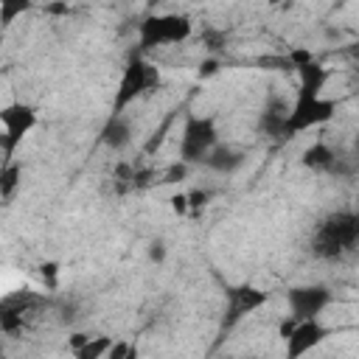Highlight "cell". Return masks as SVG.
<instances>
[{
    "label": "cell",
    "mask_w": 359,
    "mask_h": 359,
    "mask_svg": "<svg viewBox=\"0 0 359 359\" xmlns=\"http://www.w3.org/2000/svg\"><path fill=\"white\" fill-rule=\"evenodd\" d=\"M98 140L112 151H121L123 146H129L132 143V121H129V115H112L109 112V118L104 121V126L98 132Z\"/></svg>",
    "instance_id": "11"
},
{
    "label": "cell",
    "mask_w": 359,
    "mask_h": 359,
    "mask_svg": "<svg viewBox=\"0 0 359 359\" xmlns=\"http://www.w3.org/2000/svg\"><path fill=\"white\" fill-rule=\"evenodd\" d=\"M45 11H50V14H67V6H48Z\"/></svg>",
    "instance_id": "29"
},
{
    "label": "cell",
    "mask_w": 359,
    "mask_h": 359,
    "mask_svg": "<svg viewBox=\"0 0 359 359\" xmlns=\"http://www.w3.org/2000/svg\"><path fill=\"white\" fill-rule=\"evenodd\" d=\"M241 163H244V151H238L233 146H216L202 165H208L216 174H233L236 168H241Z\"/></svg>",
    "instance_id": "15"
},
{
    "label": "cell",
    "mask_w": 359,
    "mask_h": 359,
    "mask_svg": "<svg viewBox=\"0 0 359 359\" xmlns=\"http://www.w3.org/2000/svg\"><path fill=\"white\" fill-rule=\"evenodd\" d=\"M90 339H93V337H90V334H84V331H76V334H73V337H70V348H73V353H76V351H79V348H84V345H87V342H90Z\"/></svg>",
    "instance_id": "27"
},
{
    "label": "cell",
    "mask_w": 359,
    "mask_h": 359,
    "mask_svg": "<svg viewBox=\"0 0 359 359\" xmlns=\"http://www.w3.org/2000/svg\"><path fill=\"white\" fill-rule=\"evenodd\" d=\"M286 115H289L286 101L272 98V101L264 107L261 118H258V129H261V135H266V137H272V140H280V143H283V126H286Z\"/></svg>",
    "instance_id": "12"
},
{
    "label": "cell",
    "mask_w": 359,
    "mask_h": 359,
    "mask_svg": "<svg viewBox=\"0 0 359 359\" xmlns=\"http://www.w3.org/2000/svg\"><path fill=\"white\" fill-rule=\"evenodd\" d=\"M126 359H137V345L129 348V356H126Z\"/></svg>",
    "instance_id": "30"
},
{
    "label": "cell",
    "mask_w": 359,
    "mask_h": 359,
    "mask_svg": "<svg viewBox=\"0 0 359 359\" xmlns=\"http://www.w3.org/2000/svg\"><path fill=\"white\" fill-rule=\"evenodd\" d=\"M356 154H359V135H356Z\"/></svg>",
    "instance_id": "32"
},
{
    "label": "cell",
    "mask_w": 359,
    "mask_h": 359,
    "mask_svg": "<svg viewBox=\"0 0 359 359\" xmlns=\"http://www.w3.org/2000/svg\"><path fill=\"white\" fill-rule=\"evenodd\" d=\"M331 337V328L328 325H323L320 320H306V323H297L294 325V331L283 339L286 342V359H300V356H306L311 348H317V345H323L325 339Z\"/></svg>",
    "instance_id": "10"
},
{
    "label": "cell",
    "mask_w": 359,
    "mask_h": 359,
    "mask_svg": "<svg viewBox=\"0 0 359 359\" xmlns=\"http://www.w3.org/2000/svg\"><path fill=\"white\" fill-rule=\"evenodd\" d=\"M328 81V70L314 59L303 67H297V93H309V95H320L323 87Z\"/></svg>",
    "instance_id": "14"
},
{
    "label": "cell",
    "mask_w": 359,
    "mask_h": 359,
    "mask_svg": "<svg viewBox=\"0 0 359 359\" xmlns=\"http://www.w3.org/2000/svg\"><path fill=\"white\" fill-rule=\"evenodd\" d=\"M309 252L317 261H342L359 252V208H339L325 213L311 230Z\"/></svg>",
    "instance_id": "1"
},
{
    "label": "cell",
    "mask_w": 359,
    "mask_h": 359,
    "mask_svg": "<svg viewBox=\"0 0 359 359\" xmlns=\"http://www.w3.org/2000/svg\"><path fill=\"white\" fill-rule=\"evenodd\" d=\"M185 177H188V165L185 163H174L165 171H160V185H171V182H180Z\"/></svg>",
    "instance_id": "19"
},
{
    "label": "cell",
    "mask_w": 359,
    "mask_h": 359,
    "mask_svg": "<svg viewBox=\"0 0 359 359\" xmlns=\"http://www.w3.org/2000/svg\"><path fill=\"white\" fill-rule=\"evenodd\" d=\"M129 348H132V342L118 339V342H112V348H109L107 359H126V356H129Z\"/></svg>",
    "instance_id": "24"
},
{
    "label": "cell",
    "mask_w": 359,
    "mask_h": 359,
    "mask_svg": "<svg viewBox=\"0 0 359 359\" xmlns=\"http://www.w3.org/2000/svg\"><path fill=\"white\" fill-rule=\"evenodd\" d=\"M300 163H303L309 171H314V174H331V168H334V163H337V151H334L328 143L317 140V143H311V146L300 154Z\"/></svg>",
    "instance_id": "13"
},
{
    "label": "cell",
    "mask_w": 359,
    "mask_h": 359,
    "mask_svg": "<svg viewBox=\"0 0 359 359\" xmlns=\"http://www.w3.org/2000/svg\"><path fill=\"white\" fill-rule=\"evenodd\" d=\"M28 8V3H8V0H3L0 3V14H3V22L8 25L11 20H14V14H20V11H25Z\"/></svg>",
    "instance_id": "21"
},
{
    "label": "cell",
    "mask_w": 359,
    "mask_h": 359,
    "mask_svg": "<svg viewBox=\"0 0 359 359\" xmlns=\"http://www.w3.org/2000/svg\"><path fill=\"white\" fill-rule=\"evenodd\" d=\"M168 202H171V210H174L177 216H188V213H191V205H188V194H174Z\"/></svg>",
    "instance_id": "23"
},
{
    "label": "cell",
    "mask_w": 359,
    "mask_h": 359,
    "mask_svg": "<svg viewBox=\"0 0 359 359\" xmlns=\"http://www.w3.org/2000/svg\"><path fill=\"white\" fill-rule=\"evenodd\" d=\"M269 300V294L252 283H238V286H227L224 289V317H222V337L227 331H233L247 314H252L255 309H261Z\"/></svg>",
    "instance_id": "7"
},
{
    "label": "cell",
    "mask_w": 359,
    "mask_h": 359,
    "mask_svg": "<svg viewBox=\"0 0 359 359\" xmlns=\"http://www.w3.org/2000/svg\"><path fill=\"white\" fill-rule=\"evenodd\" d=\"M0 121H3V137H0V149H3V163L14 160V149L22 143V137L36 126V109L31 104L14 101L6 104L0 109Z\"/></svg>",
    "instance_id": "6"
},
{
    "label": "cell",
    "mask_w": 359,
    "mask_h": 359,
    "mask_svg": "<svg viewBox=\"0 0 359 359\" xmlns=\"http://www.w3.org/2000/svg\"><path fill=\"white\" fill-rule=\"evenodd\" d=\"M194 34V22L185 14H149L137 25L140 50H151L160 45H180Z\"/></svg>",
    "instance_id": "3"
},
{
    "label": "cell",
    "mask_w": 359,
    "mask_h": 359,
    "mask_svg": "<svg viewBox=\"0 0 359 359\" xmlns=\"http://www.w3.org/2000/svg\"><path fill=\"white\" fill-rule=\"evenodd\" d=\"M163 84L160 79V70L146 62L143 56H132L121 73V81H118V90H115V98H112V115H126V107L135 104L140 95L157 90Z\"/></svg>",
    "instance_id": "2"
},
{
    "label": "cell",
    "mask_w": 359,
    "mask_h": 359,
    "mask_svg": "<svg viewBox=\"0 0 359 359\" xmlns=\"http://www.w3.org/2000/svg\"><path fill=\"white\" fill-rule=\"evenodd\" d=\"M337 112V101L323 98V95H309V93H297L294 104L289 107L286 115V126H283V140L297 137L300 132L311 129V126H323L334 118Z\"/></svg>",
    "instance_id": "5"
},
{
    "label": "cell",
    "mask_w": 359,
    "mask_h": 359,
    "mask_svg": "<svg viewBox=\"0 0 359 359\" xmlns=\"http://www.w3.org/2000/svg\"><path fill=\"white\" fill-rule=\"evenodd\" d=\"M20 177H22V165L20 163L8 160V163L0 165V196H3V202H11L14 191L20 188Z\"/></svg>",
    "instance_id": "16"
},
{
    "label": "cell",
    "mask_w": 359,
    "mask_h": 359,
    "mask_svg": "<svg viewBox=\"0 0 359 359\" xmlns=\"http://www.w3.org/2000/svg\"><path fill=\"white\" fill-rule=\"evenodd\" d=\"M286 303H289V317L306 323V320H317V314L331 303V292L323 283H300L286 292Z\"/></svg>",
    "instance_id": "8"
},
{
    "label": "cell",
    "mask_w": 359,
    "mask_h": 359,
    "mask_svg": "<svg viewBox=\"0 0 359 359\" xmlns=\"http://www.w3.org/2000/svg\"><path fill=\"white\" fill-rule=\"evenodd\" d=\"M39 275H42V280L48 283V289H56V275H59V264H56V261H45V264L39 266Z\"/></svg>",
    "instance_id": "20"
},
{
    "label": "cell",
    "mask_w": 359,
    "mask_h": 359,
    "mask_svg": "<svg viewBox=\"0 0 359 359\" xmlns=\"http://www.w3.org/2000/svg\"><path fill=\"white\" fill-rule=\"evenodd\" d=\"M356 87H359V65H356Z\"/></svg>",
    "instance_id": "31"
},
{
    "label": "cell",
    "mask_w": 359,
    "mask_h": 359,
    "mask_svg": "<svg viewBox=\"0 0 359 359\" xmlns=\"http://www.w3.org/2000/svg\"><path fill=\"white\" fill-rule=\"evenodd\" d=\"M112 337H93L84 348H79L73 356L76 359H107V353H109V348H112Z\"/></svg>",
    "instance_id": "17"
},
{
    "label": "cell",
    "mask_w": 359,
    "mask_h": 359,
    "mask_svg": "<svg viewBox=\"0 0 359 359\" xmlns=\"http://www.w3.org/2000/svg\"><path fill=\"white\" fill-rule=\"evenodd\" d=\"M216 146H219L216 121L210 115H188L180 137V163L185 165L205 163Z\"/></svg>",
    "instance_id": "4"
},
{
    "label": "cell",
    "mask_w": 359,
    "mask_h": 359,
    "mask_svg": "<svg viewBox=\"0 0 359 359\" xmlns=\"http://www.w3.org/2000/svg\"><path fill=\"white\" fill-rule=\"evenodd\" d=\"M149 258L157 261V264L165 261V244H163V241H151V244H149Z\"/></svg>",
    "instance_id": "26"
},
{
    "label": "cell",
    "mask_w": 359,
    "mask_h": 359,
    "mask_svg": "<svg viewBox=\"0 0 359 359\" xmlns=\"http://www.w3.org/2000/svg\"><path fill=\"white\" fill-rule=\"evenodd\" d=\"M45 306V297L31 292V289H22V292H14V294H6L3 303H0V325L6 334L17 331L22 323H25V314H31L34 309Z\"/></svg>",
    "instance_id": "9"
},
{
    "label": "cell",
    "mask_w": 359,
    "mask_h": 359,
    "mask_svg": "<svg viewBox=\"0 0 359 359\" xmlns=\"http://www.w3.org/2000/svg\"><path fill=\"white\" fill-rule=\"evenodd\" d=\"M216 70H219V62H216V59H205V62L199 65V76H202V79H208V76H213Z\"/></svg>",
    "instance_id": "28"
},
{
    "label": "cell",
    "mask_w": 359,
    "mask_h": 359,
    "mask_svg": "<svg viewBox=\"0 0 359 359\" xmlns=\"http://www.w3.org/2000/svg\"><path fill=\"white\" fill-rule=\"evenodd\" d=\"M135 171H137V168H132L129 163H118V165H115V174H112V188H115V194H129V191H135Z\"/></svg>",
    "instance_id": "18"
},
{
    "label": "cell",
    "mask_w": 359,
    "mask_h": 359,
    "mask_svg": "<svg viewBox=\"0 0 359 359\" xmlns=\"http://www.w3.org/2000/svg\"><path fill=\"white\" fill-rule=\"evenodd\" d=\"M205 42H208V50H216V48H222V45L227 42V34H222V31H208V34H205Z\"/></svg>",
    "instance_id": "25"
},
{
    "label": "cell",
    "mask_w": 359,
    "mask_h": 359,
    "mask_svg": "<svg viewBox=\"0 0 359 359\" xmlns=\"http://www.w3.org/2000/svg\"><path fill=\"white\" fill-rule=\"evenodd\" d=\"M210 202V191H188V205H191V210H199V208H205Z\"/></svg>",
    "instance_id": "22"
}]
</instances>
